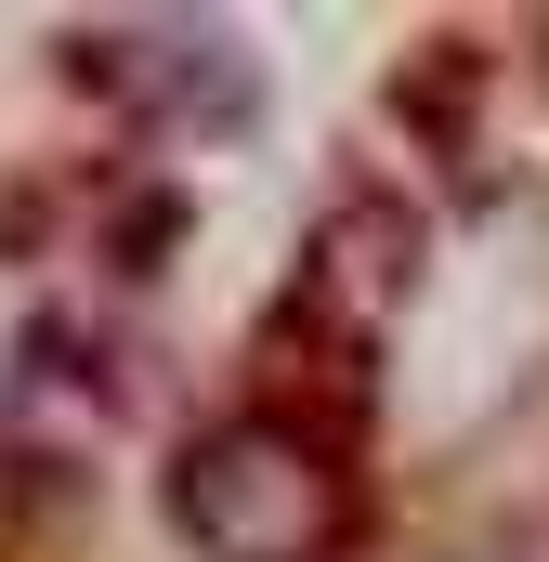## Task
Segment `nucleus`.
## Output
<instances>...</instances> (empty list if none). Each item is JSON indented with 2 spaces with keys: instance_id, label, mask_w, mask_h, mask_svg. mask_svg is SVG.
Segmentation results:
<instances>
[{
  "instance_id": "1",
  "label": "nucleus",
  "mask_w": 549,
  "mask_h": 562,
  "mask_svg": "<svg viewBox=\"0 0 549 562\" xmlns=\"http://www.w3.org/2000/svg\"><path fill=\"white\" fill-rule=\"evenodd\" d=\"M183 524L210 537V550H236V562H301L314 537H327V510H340V471H327V445H301V431H274V419H236V431H210L197 458H183Z\"/></svg>"
}]
</instances>
